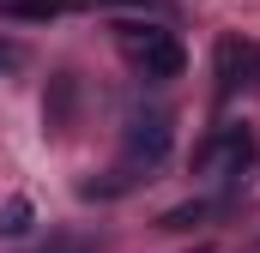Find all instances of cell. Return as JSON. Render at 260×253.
I'll list each match as a JSON object with an SVG mask.
<instances>
[{
    "instance_id": "277c9868",
    "label": "cell",
    "mask_w": 260,
    "mask_h": 253,
    "mask_svg": "<svg viewBox=\"0 0 260 253\" xmlns=\"http://www.w3.org/2000/svg\"><path fill=\"white\" fill-rule=\"evenodd\" d=\"M212 66H218V97H236L242 85H260V49L242 43V36H224Z\"/></svg>"
},
{
    "instance_id": "8992f818",
    "label": "cell",
    "mask_w": 260,
    "mask_h": 253,
    "mask_svg": "<svg viewBox=\"0 0 260 253\" xmlns=\"http://www.w3.org/2000/svg\"><path fill=\"white\" fill-rule=\"evenodd\" d=\"M6 6V18H18V24H49V18H61L67 0H0Z\"/></svg>"
},
{
    "instance_id": "52a82bcc",
    "label": "cell",
    "mask_w": 260,
    "mask_h": 253,
    "mask_svg": "<svg viewBox=\"0 0 260 253\" xmlns=\"http://www.w3.org/2000/svg\"><path fill=\"white\" fill-rule=\"evenodd\" d=\"M206 211H212L206 199H194V205H176V211H164V229H194Z\"/></svg>"
},
{
    "instance_id": "6da1fadb",
    "label": "cell",
    "mask_w": 260,
    "mask_h": 253,
    "mask_svg": "<svg viewBox=\"0 0 260 253\" xmlns=\"http://www.w3.org/2000/svg\"><path fill=\"white\" fill-rule=\"evenodd\" d=\"M254 151H260L254 126L230 121V126H218V133H212V139L194 151V169H200V175H218L224 187H236V181L254 169Z\"/></svg>"
},
{
    "instance_id": "ba28073f",
    "label": "cell",
    "mask_w": 260,
    "mask_h": 253,
    "mask_svg": "<svg viewBox=\"0 0 260 253\" xmlns=\"http://www.w3.org/2000/svg\"><path fill=\"white\" fill-rule=\"evenodd\" d=\"M24 229H30V199H12L0 217V235H24Z\"/></svg>"
},
{
    "instance_id": "9c48e42d",
    "label": "cell",
    "mask_w": 260,
    "mask_h": 253,
    "mask_svg": "<svg viewBox=\"0 0 260 253\" xmlns=\"http://www.w3.org/2000/svg\"><path fill=\"white\" fill-rule=\"evenodd\" d=\"M18 61H24V49H18V43H0V72H12Z\"/></svg>"
},
{
    "instance_id": "30bf717a",
    "label": "cell",
    "mask_w": 260,
    "mask_h": 253,
    "mask_svg": "<svg viewBox=\"0 0 260 253\" xmlns=\"http://www.w3.org/2000/svg\"><path fill=\"white\" fill-rule=\"evenodd\" d=\"M103 6H170V0H103Z\"/></svg>"
},
{
    "instance_id": "3957f363",
    "label": "cell",
    "mask_w": 260,
    "mask_h": 253,
    "mask_svg": "<svg viewBox=\"0 0 260 253\" xmlns=\"http://www.w3.org/2000/svg\"><path fill=\"white\" fill-rule=\"evenodd\" d=\"M170 139H176V126L164 109H145V115H133L127 133H121V151H127V169H157L164 157H170Z\"/></svg>"
},
{
    "instance_id": "7a4b0ae2",
    "label": "cell",
    "mask_w": 260,
    "mask_h": 253,
    "mask_svg": "<svg viewBox=\"0 0 260 253\" xmlns=\"http://www.w3.org/2000/svg\"><path fill=\"white\" fill-rule=\"evenodd\" d=\"M121 43H127L133 66L151 78V85H164V78H182V66H188V55H182V43L170 36V30H145V24H121Z\"/></svg>"
},
{
    "instance_id": "5b68a950",
    "label": "cell",
    "mask_w": 260,
    "mask_h": 253,
    "mask_svg": "<svg viewBox=\"0 0 260 253\" xmlns=\"http://www.w3.org/2000/svg\"><path fill=\"white\" fill-rule=\"evenodd\" d=\"M73 97H79V85H73V72H55V91H49V103H43V121L67 133L73 126Z\"/></svg>"
}]
</instances>
